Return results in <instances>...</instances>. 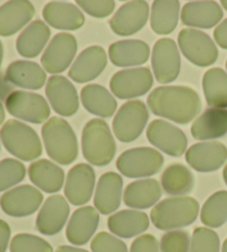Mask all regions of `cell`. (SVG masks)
Instances as JSON below:
<instances>
[{
	"label": "cell",
	"instance_id": "6da1fadb",
	"mask_svg": "<svg viewBox=\"0 0 227 252\" xmlns=\"http://www.w3.org/2000/svg\"><path fill=\"white\" fill-rule=\"evenodd\" d=\"M147 106L153 115L181 125L191 123L202 109L198 93L183 86H163L154 89L147 97Z\"/></svg>",
	"mask_w": 227,
	"mask_h": 252
},
{
	"label": "cell",
	"instance_id": "7a4b0ae2",
	"mask_svg": "<svg viewBox=\"0 0 227 252\" xmlns=\"http://www.w3.org/2000/svg\"><path fill=\"white\" fill-rule=\"evenodd\" d=\"M41 134L46 151L54 161L68 166L79 154L77 136L67 120L52 117L43 125Z\"/></svg>",
	"mask_w": 227,
	"mask_h": 252
},
{
	"label": "cell",
	"instance_id": "3957f363",
	"mask_svg": "<svg viewBox=\"0 0 227 252\" xmlns=\"http://www.w3.org/2000/svg\"><path fill=\"white\" fill-rule=\"evenodd\" d=\"M199 203L192 197H172L159 202L151 211L154 227L164 231H172L191 225L198 219Z\"/></svg>",
	"mask_w": 227,
	"mask_h": 252
},
{
	"label": "cell",
	"instance_id": "277c9868",
	"mask_svg": "<svg viewBox=\"0 0 227 252\" xmlns=\"http://www.w3.org/2000/svg\"><path fill=\"white\" fill-rule=\"evenodd\" d=\"M81 146L85 159L97 167L108 166L116 151L111 130L106 121L101 119H92L85 126Z\"/></svg>",
	"mask_w": 227,
	"mask_h": 252
},
{
	"label": "cell",
	"instance_id": "5b68a950",
	"mask_svg": "<svg viewBox=\"0 0 227 252\" xmlns=\"http://www.w3.org/2000/svg\"><path fill=\"white\" fill-rule=\"evenodd\" d=\"M0 139L8 153L24 161H32L42 154L37 132L21 121L8 120L0 130Z\"/></svg>",
	"mask_w": 227,
	"mask_h": 252
},
{
	"label": "cell",
	"instance_id": "8992f818",
	"mask_svg": "<svg viewBox=\"0 0 227 252\" xmlns=\"http://www.w3.org/2000/svg\"><path fill=\"white\" fill-rule=\"evenodd\" d=\"M164 158L153 148H133L122 153L116 160V168L126 178L154 176L163 167Z\"/></svg>",
	"mask_w": 227,
	"mask_h": 252
},
{
	"label": "cell",
	"instance_id": "52a82bcc",
	"mask_svg": "<svg viewBox=\"0 0 227 252\" xmlns=\"http://www.w3.org/2000/svg\"><path fill=\"white\" fill-rule=\"evenodd\" d=\"M177 42L184 57L195 66L205 68L216 63L218 49L206 32L193 28L182 29Z\"/></svg>",
	"mask_w": 227,
	"mask_h": 252
},
{
	"label": "cell",
	"instance_id": "ba28073f",
	"mask_svg": "<svg viewBox=\"0 0 227 252\" xmlns=\"http://www.w3.org/2000/svg\"><path fill=\"white\" fill-rule=\"evenodd\" d=\"M148 120L145 103L131 100L122 106L113 119L112 127L116 139L122 142H132L141 136Z\"/></svg>",
	"mask_w": 227,
	"mask_h": 252
},
{
	"label": "cell",
	"instance_id": "9c48e42d",
	"mask_svg": "<svg viewBox=\"0 0 227 252\" xmlns=\"http://www.w3.org/2000/svg\"><path fill=\"white\" fill-rule=\"evenodd\" d=\"M6 108L11 116L31 124H42L49 118L50 107L41 94L28 91H12L6 99Z\"/></svg>",
	"mask_w": 227,
	"mask_h": 252
},
{
	"label": "cell",
	"instance_id": "30bf717a",
	"mask_svg": "<svg viewBox=\"0 0 227 252\" xmlns=\"http://www.w3.org/2000/svg\"><path fill=\"white\" fill-rule=\"evenodd\" d=\"M153 86L148 68H132L117 71L110 80V89L120 99H133L146 94Z\"/></svg>",
	"mask_w": 227,
	"mask_h": 252
},
{
	"label": "cell",
	"instance_id": "8fae6325",
	"mask_svg": "<svg viewBox=\"0 0 227 252\" xmlns=\"http://www.w3.org/2000/svg\"><path fill=\"white\" fill-rule=\"evenodd\" d=\"M152 69L160 84L176 80L181 70V56L176 42L171 38H162L152 50Z\"/></svg>",
	"mask_w": 227,
	"mask_h": 252
},
{
	"label": "cell",
	"instance_id": "7c38bea8",
	"mask_svg": "<svg viewBox=\"0 0 227 252\" xmlns=\"http://www.w3.org/2000/svg\"><path fill=\"white\" fill-rule=\"evenodd\" d=\"M78 42L71 33L56 34L41 57L43 69L51 75L67 70L77 55Z\"/></svg>",
	"mask_w": 227,
	"mask_h": 252
},
{
	"label": "cell",
	"instance_id": "4fadbf2b",
	"mask_svg": "<svg viewBox=\"0 0 227 252\" xmlns=\"http://www.w3.org/2000/svg\"><path fill=\"white\" fill-rule=\"evenodd\" d=\"M146 138L151 145L171 157H181L187 148L183 130L165 120H153L147 127Z\"/></svg>",
	"mask_w": 227,
	"mask_h": 252
},
{
	"label": "cell",
	"instance_id": "5bb4252c",
	"mask_svg": "<svg viewBox=\"0 0 227 252\" xmlns=\"http://www.w3.org/2000/svg\"><path fill=\"white\" fill-rule=\"evenodd\" d=\"M43 201V195L37 188L23 185L3 193L0 198V207L6 215L15 218H24L33 215Z\"/></svg>",
	"mask_w": 227,
	"mask_h": 252
},
{
	"label": "cell",
	"instance_id": "9a60e30c",
	"mask_svg": "<svg viewBox=\"0 0 227 252\" xmlns=\"http://www.w3.org/2000/svg\"><path fill=\"white\" fill-rule=\"evenodd\" d=\"M95 187L94 169L88 163H79L68 172L64 195L73 206H84L92 198Z\"/></svg>",
	"mask_w": 227,
	"mask_h": 252
},
{
	"label": "cell",
	"instance_id": "2e32d148",
	"mask_svg": "<svg viewBox=\"0 0 227 252\" xmlns=\"http://www.w3.org/2000/svg\"><path fill=\"white\" fill-rule=\"evenodd\" d=\"M150 7L146 1L134 0L124 3L109 21L110 28L117 36H132L146 25Z\"/></svg>",
	"mask_w": 227,
	"mask_h": 252
},
{
	"label": "cell",
	"instance_id": "e0dca14e",
	"mask_svg": "<svg viewBox=\"0 0 227 252\" xmlns=\"http://www.w3.org/2000/svg\"><path fill=\"white\" fill-rule=\"evenodd\" d=\"M186 162L199 172H213L220 169L227 160V148L218 141L195 143L187 149Z\"/></svg>",
	"mask_w": 227,
	"mask_h": 252
},
{
	"label": "cell",
	"instance_id": "ac0fdd59",
	"mask_svg": "<svg viewBox=\"0 0 227 252\" xmlns=\"http://www.w3.org/2000/svg\"><path fill=\"white\" fill-rule=\"evenodd\" d=\"M46 94L52 109L62 117H71L79 110V95L69 79L52 76L46 86Z\"/></svg>",
	"mask_w": 227,
	"mask_h": 252
},
{
	"label": "cell",
	"instance_id": "d6986e66",
	"mask_svg": "<svg viewBox=\"0 0 227 252\" xmlns=\"http://www.w3.org/2000/svg\"><path fill=\"white\" fill-rule=\"evenodd\" d=\"M70 207L67 200L60 194L47 198L37 216L36 229L45 236H55L61 232L69 218Z\"/></svg>",
	"mask_w": 227,
	"mask_h": 252
},
{
	"label": "cell",
	"instance_id": "ffe728a7",
	"mask_svg": "<svg viewBox=\"0 0 227 252\" xmlns=\"http://www.w3.org/2000/svg\"><path fill=\"white\" fill-rule=\"evenodd\" d=\"M107 64L106 50L100 46H91L78 56L70 69L69 77L78 84H85L101 75Z\"/></svg>",
	"mask_w": 227,
	"mask_h": 252
},
{
	"label": "cell",
	"instance_id": "44dd1931",
	"mask_svg": "<svg viewBox=\"0 0 227 252\" xmlns=\"http://www.w3.org/2000/svg\"><path fill=\"white\" fill-rule=\"evenodd\" d=\"M99 211L93 207H81L73 212L65 230L68 241L74 246H85L97 231Z\"/></svg>",
	"mask_w": 227,
	"mask_h": 252
},
{
	"label": "cell",
	"instance_id": "7402d4cb",
	"mask_svg": "<svg viewBox=\"0 0 227 252\" xmlns=\"http://www.w3.org/2000/svg\"><path fill=\"white\" fill-rule=\"evenodd\" d=\"M123 180L115 172H107L100 177L94 193V207L100 214L111 215L119 209L122 200Z\"/></svg>",
	"mask_w": 227,
	"mask_h": 252
},
{
	"label": "cell",
	"instance_id": "603a6c76",
	"mask_svg": "<svg viewBox=\"0 0 227 252\" xmlns=\"http://www.w3.org/2000/svg\"><path fill=\"white\" fill-rule=\"evenodd\" d=\"M36 10L27 0H12L0 7V36L10 37L33 18Z\"/></svg>",
	"mask_w": 227,
	"mask_h": 252
},
{
	"label": "cell",
	"instance_id": "cb8c5ba5",
	"mask_svg": "<svg viewBox=\"0 0 227 252\" xmlns=\"http://www.w3.org/2000/svg\"><path fill=\"white\" fill-rule=\"evenodd\" d=\"M42 16L48 25L59 30L73 32L85 25V16L82 11L71 2L51 1L47 3L43 8Z\"/></svg>",
	"mask_w": 227,
	"mask_h": 252
},
{
	"label": "cell",
	"instance_id": "d4e9b609",
	"mask_svg": "<svg viewBox=\"0 0 227 252\" xmlns=\"http://www.w3.org/2000/svg\"><path fill=\"white\" fill-rule=\"evenodd\" d=\"M222 7L216 1H191L183 7L182 23L194 28L211 29L221 23L223 18Z\"/></svg>",
	"mask_w": 227,
	"mask_h": 252
},
{
	"label": "cell",
	"instance_id": "484cf974",
	"mask_svg": "<svg viewBox=\"0 0 227 252\" xmlns=\"http://www.w3.org/2000/svg\"><path fill=\"white\" fill-rule=\"evenodd\" d=\"M109 58L116 67H137L150 58V47L138 39L116 41L109 47Z\"/></svg>",
	"mask_w": 227,
	"mask_h": 252
},
{
	"label": "cell",
	"instance_id": "4316f807",
	"mask_svg": "<svg viewBox=\"0 0 227 252\" xmlns=\"http://www.w3.org/2000/svg\"><path fill=\"white\" fill-rule=\"evenodd\" d=\"M162 197V187L155 179H141L128 185L123 194L125 206L143 210L155 206Z\"/></svg>",
	"mask_w": 227,
	"mask_h": 252
},
{
	"label": "cell",
	"instance_id": "83f0119b",
	"mask_svg": "<svg viewBox=\"0 0 227 252\" xmlns=\"http://www.w3.org/2000/svg\"><path fill=\"white\" fill-rule=\"evenodd\" d=\"M9 84L29 90H39L46 84L47 75L37 63L18 60L8 66L5 75Z\"/></svg>",
	"mask_w": 227,
	"mask_h": 252
},
{
	"label": "cell",
	"instance_id": "f1b7e54d",
	"mask_svg": "<svg viewBox=\"0 0 227 252\" xmlns=\"http://www.w3.org/2000/svg\"><path fill=\"white\" fill-rule=\"evenodd\" d=\"M150 227V219L140 210H122L108 219V228L116 237L131 239L145 232Z\"/></svg>",
	"mask_w": 227,
	"mask_h": 252
},
{
	"label": "cell",
	"instance_id": "f546056e",
	"mask_svg": "<svg viewBox=\"0 0 227 252\" xmlns=\"http://www.w3.org/2000/svg\"><path fill=\"white\" fill-rule=\"evenodd\" d=\"M191 133L198 140H213L224 137L227 133V109H206L192 125Z\"/></svg>",
	"mask_w": 227,
	"mask_h": 252
},
{
	"label": "cell",
	"instance_id": "4dcf8cb0",
	"mask_svg": "<svg viewBox=\"0 0 227 252\" xmlns=\"http://www.w3.org/2000/svg\"><path fill=\"white\" fill-rule=\"evenodd\" d=\"M28 175L32 184L47 193L58 192L64 184L63 169L47 159L30 164Z\"/></svg>",
	"mask_w": 227,
	"mask_h": 252
},
{
	"label": "cell",
	"instance_id": "1f68e13d",
	"mask_svg": "<svg viewBox=\"0 0 227 252\" xmlns=\"http://www.w3.org/2000/svg\"><path fill=\"white\" fill-rule=\"evenodd\" d=\"M50 28L41 20H34L19 34L16 47L20 56L31 59L40 55L50 39Z\"/></svg>",
	"mask_w": 227,
	"mask_h": 252
},
{
	"label": "cell",
	"instance_id": "d6a6232c",
	"mask_svg": "<svg viewBox=\"0 0 227 252\" xmlns=\"http://www.w3.org/2000/svg\"><path fill=\"white\" fill-rule=\"evenodd\" d=\"M81 102L85 110L101 118H110L117 108L116 100L100 85H88L81 90Z\"/></svg>",
	"mask_w": 227,
	"mask_h": 252
},
{
	"label": "cell",
	"instance_id": "836d02e7",
	"mask_svg": "<svg viewBox=\"0 0 227 252\" xmlns=\"http://www.w3.org/2000/svg\"><path fill=\"white\" fill-rule=\"evenodd\" d=\"M180 2L176 0H156L151 8V28L158 34L172 33L178 24Z\"/></svg>",
	"mask_w": 227,
	"mask_h": 252
},
{
	"label": "cell",
	"instance_id": "e575fe53",
	"mask_svg": "<svg viewBox=\"0 0 227 252\" xmlns=\"http://www.w3.org/2000/svg\"><path fill=\"white\" fill-rule=\"evenodd\" d=\"M203 91L211 108H227V72L222 68H212L204 73Z\"/></svg>",
	"mask_w": 227,
	"mask_h": 252
},
{
	"label": "cell",
	"instance_id": "d590c367",
	"mask_svg": "<svg viewBox=\"0 0 227 252\" xmlns=\"http://www.w3.org/2000/svg\"><path fill=\"white\" fill-rule=\"evenodd\" d=\"M195 179L193 173L185 166L174 163L165 169L161 176V187L165 193L183 197L194 188Z\"/></svg>",
	"mask_w": 227,
	"mask_h": 252
},
{
	"label": "cell",
	"instance_id": "8d00e7d4",
	"mask_svg": "<svg viewBox=\"0 0 227 252\" xmlns=\"http://www.w3.org/2000/svg\"><path fill=\"white\" fill-rule=\"evenodd\" d=\"M200 221L208 228H221L227 222V191L213 193L200 210Z\"/></svg>",
	"mask_w": 227,
	"mask_h": 252
},
{
	"label": "cell",
	"instance_id": "74e56055",
	"mask_svg": "<svg viewBox=\"0 0 227 252\" xmlns=\"http://www.w3.org/2000/svg\"><path fill=\"white\" fill-rule=\"evenodd\" d=\"M26 177V167L16 159H3L0 161V192L20 184Z\"/></svg>",
	"mask_w": 227,
	"mask_h": 252
},
{
	"label": "cell",
	"instance_id": "f35d334b",
	"mask_svg": "<svg viewBox=\"0 0 227 252\" xmlns=\"http://www.w3.org/2000/svg\"><path fill=\"white\" fill-rule=\"evenodd\" d=\"M221 242L218 234L209 228L199 227L191 238L190 252H220Z\"/></svg>",
	"mask_w": 227,
	"mask_h": 252
},
{
	"label": "cell",
	"instance_id": "ab89813d",
	"mask_svg": "<svg viewBox=\"0 0 227 252\" xmlns=\"http://www.w3.org/2000/svg\"><path fill=\"white\" fill-rule=\"evenodd\" d=\"M10 252H54V249L45 239L30 233H19L12 238Z\"/></svg>",
	"mask_w": 227,
	"mask_h": 252
},
{
	"label": "cell",
	"instance_id": "60d3db41",
	"mask_svg": "<svg viewBox=\"0 0 227 252\" xmlns=\"http://www.w3.org/2000/svg\"><path fill=\"white\" fill-rule=\"evenodd\" d=\"M191 240L189 232L172 230L164 233L160 241L161 252H190Z\"/></svg>",
	"mask_w": 227,
	"mask_h": 252
},
{
	"label": "cell",
	"instance_id": "b9f144b4",
	"mask_svg": "<svg viewBox=\"0 0 227 252\" xmlns=\"http://www.w3.org/2000/svg\"><path fill=\"white\" fill-rule=\"evenodd\" d=\"M92 252H129L125 242L116 238L114 234L100 232L91 242Z\"/></svg>",
	"mask_w": 227,
	"mask_h": 252
},
{
	"label": "cell",
	"instance_id": "7bdbcfd3",
	"mask_svg": "<svg viewBox=\"0 0 227 252\" xmlns=\"http://www.w3.org/2000/svg\"><path fill=\"white\" fill-rule=\"evenodd\" d=\"M77 5L80 6L86 14L95 18H106L112 15L115 9V2L112 0H78Z\"/></svg>",
	"mask_w": 227,
	"mask_h": 252
},
{
	"label": "cell",
	"instance_id": "ee69618b",
	"mask_svg": "<svg viewBox=\"0 0 227 252\" xmlns=\"http://www.w3.org/2000/svg\"><path fill=\"white\" fill-rule=\"evenodd\" d=\"M130 252H161L159 242L152 234H142L131 245Z\"/></svg>",
	"mask_w": 227,
	"mask_h": 252
},
{
	"label": "cell",
	"instance_id": "f6af8a7d",
	"mask_svg": "<svg viewBox=\"0 0 227 252\" xmlns=\"http://www.w3.org/2000/svg\"><path fill=\"white\" fill-rule=\"evenodd\" d=\"M214 39L218 46L227 50V19L218 25L214 30Z\"/></svg>",
	"mask_w": 227,
	"mask_h": 252
},
{
	"label": "cell",
	"instance_id": "bcb514c9",
	"mask_svg": "<svg viewBox=\"0 0 227 252\" xmlns=\"http://www.w3.org/2000/svg\"><path fill=\"white\" fill-rule=\"evenodd\" d=\"M11 230L6 221L0 219V252H6L10 241Z\"/></svg>",
	"mask_w": 227,
	"mask_h": 252
},
{
	"label": "cell",
	"instance_id": "7dc6e473",
	"mask_svg": "<svg viewBox=\"0 0 227 252\" xmlns=\"http://www.w3.org/2000/svg\"><path fill=\"white\" fill-rule=\"evenodd\" d=\"M56 252H89V251L85 249H80V248H77V247L61 246L56 250Z\"/></svg>",
	"mask_w": 227,
	"mask_h": 252
},
{
	"label": "cell",
	"instance_id": "c3c4849f",
	"mask_svg": "<svg viewBox=\"0 0 227 252\" xmlns=\"http://www.w3.org/2000/svg\"><path fill=\"white\" fill-rule=\"evenodd\" d=\"M6 118V114H5V109H3V106L1 101H0V126L3 124V121H5Z\"/></svg>",
	"mask_w": 227,
	"mask_h": 252
},
{
	"label": "cell",
	"instance_id": "681fc988",
	"mask_svg": "<svg viewBox=\"0 0 227 252\" xmlns=\"http://www.w3.org/2000/svg\"><path fill=\"white\" fill-rule=\"evenodd\" d=\"M2 59H3V46H2V42L0 41V67H1Z\"/></svg>",
	"mask_w": 227,
	"mask_h": 252
},
{
	"label": "cell",
	"instance_id": "f907efd6",
	"mask_svg": "<svg viewBox=\"0 0 227 252\" xmlns=\"http://www.w3.org/2000/svg\"><path fill=\"white\" fill-rule=\"evenodd\" d=\"M223 178H224V181H225V184L227 186V164L225 166L224 170H223Z\"/></svg>",
	"mask_w": 227,
	"mask_h": 252
},
{
	"label": "cell",
	"instance_id": "816d5d0a",
	"mask_svg": "<svg viewBox=\"0 0 227 252\" xmlns=\"http://www.w3.org/2000/svg\"><path fill=\"white\" fill-rule=\"evenodd\" d=\"M222 252H227V239H225V241L223 242V246H222Z\"/></svg>",
	"mask_w": 227,
	"mask_h": 252
},
{
	"label": "cell",
	"instance_id": "f5cc1de1",
	"mask_svg": "<svg viewBox=\"0 0 227 252\" xmlns=\"http://www.w3.org/2000/svg\"><path fill=\"white\" fill-rule=\"evenodd\" d=\"M221 5L225 8V10H227V0H222Z\"/></svg>",
	"mask_w": 227,
	"mask_h": 252
},
{
	"label": "cell",
	"instance_id": "db71d44e",
	"mask_svg": "<svg viewBox=\"0 0 227 252\" xmlns=\"http://www.w3.org/2000/svg\"><path fill=\"white\" fill-rule=\"evenodd\" d=\"M226 69H227V62H226Z\"/></svg>",
	"mask_w": 227,
	"mask_h": 252
}]
</instances>
